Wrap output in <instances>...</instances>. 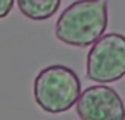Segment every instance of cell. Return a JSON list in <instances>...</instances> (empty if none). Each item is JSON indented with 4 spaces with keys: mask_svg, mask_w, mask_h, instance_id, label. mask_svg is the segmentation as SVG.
I'll use <instances>...</instances> for the list:
<instances>
[{
    "mask_svg": "<svg viewBox=\"0 0 125 120\" xmlns=\"http://www.w3.org/2000/svg\"><path fill=\"white\" fill-rule=\"evenodd\" d=\"M80 120H124V101L116 89L107 85H93L85 88L77 103Z\"/></svg>",
    "mask_w": 125,
    "mask_h": 120,
    "instance_id": "277c9868",
    "label": "cell"
},
{
    "mask_svg": "<svg viewBox=\"0 0 125 120\" xmlns=\"http://www.w3.org/2000/svg\"><path fill=\"white\" fill-rule=\"evenodd\" d=\"M107 19L106 0L74 2L57 18L54 37L71 47H90L104 35Z\"/></svg>",
    "mask_w": 125,
    "mask_h": 120,
    "instance_id": "6da1fadb",
    "label": "cell"
},
{
    "mask_svg": "<svg viewBox=\"0 0 125 120\" xmlns=\"http://www.w3.org/2000/svg\"><path fill=\"white\" fill-rule=\"evenodd\" d=\"M15 6L13 0H0V19L6 18Z\"/></svg>",
    "mask_w": 125,
    "mask_h": 120,
    "instance_id": "8992f818",
    "label": "cell"
},
{
    "mask_svg": "<svg viewBox=\"0 0 125 120\" xmlns=\"http://www.w3.org/2000/svg\"><path fill=\"white\" fill-rule=\"evenodd\" d=\"M125 76V37L121 32L102 35L87 53L85 78L97 85L118 82Z\"/></svg>",
    "mask_w": 125,
    "mask_h": 120,
    "instance_id": "3957f363",
    "label": "cell"
},
{
    "mask_svg": "<svg viewBox=\"0 0 125 120\" xmlns=\"http://www.w3.org/2000/svg\"><path fill=\"white\" fill-rule=\"evenodd\" d=\"M21 13L31 21H47L60 8V0H19L15 3Z\"/></svg>",
    "mask_w": 125,
    "mask_h": 120,
    "instance_id": "5b68a950",
    "label": "cell"
},
{
    "mask_svg": "<svg viewBox=\"0 0 125 120\" xmlns=\"http://www.w3.org/2000/svg\"><path fill=\"white\" fill-rule=\"evenodd\" d=\"M34 100L50 114H60L75 107L81 94L78 75L65 65H52L38 72L34 79Z\"/></svg>",
    "mask_w": 125,
    "mask_h": 120,
    "instance_id": "7a4b0ae2",
    "label": "cell"
}]
</instances>
